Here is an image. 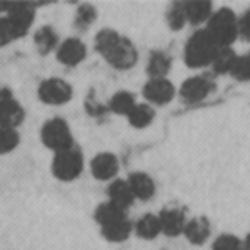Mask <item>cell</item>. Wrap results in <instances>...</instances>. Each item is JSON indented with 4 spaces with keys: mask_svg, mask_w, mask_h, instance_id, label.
Listing matches in <instances>:
<instances>
[{
    "mask_svg": "<svg viewBox=\"0 0 250 250\" xmlns=\"http://www.w3.org/2000/svg\"><path fill=\"white\" fill-rule=\"evenodd\" d=\"M95 48L108 64L119 70L130 69L138 62V51L135 44L110 28L101 29L97 34Z\"/></svg>",
    "mask_w": 250,
    "mask_h": 250,
    "instance_id": "obj_1",
    "label": "cell"
},
{
    "mask_svg": "<svg viewBox=\"0 0 250 250\" xmlns=\"http://www.w3.org/2000/svg\"><path fill=\"white\" fill-rule=\"evenodd\" d=\"M205 31L218 47H231L239 38V18L233 9L220 7L211 15Z\"/></svg>",
    "mask_w": 250,
    "mask_h": 250,
    "instance_id": "obj_2",
    "label": "cell"
},
{
    "mask_svg": "<svg viewBox=\"0 0 250 250\" xmlns=\"http://www.w3.org/2000/svg\"><path fill=\"white\" fill-rule=\"evenodd\" d=\"M218 47L214 40L209 37V34L205 31V28L195 31L185 45V62L189 67L199 69L211 66Z\"/></svg>",
    "mask_w": 250,
    "mask_h": 250,
    "instance_id": "obj_3",
    "label": "cell"
},
{
    "mask_svg": "<svg viewBox=\"0 0 250 250\" xmlns=\"http://www.w3.org/2000/svg\"><path fill=\"white\" fill-rule=\"evenodd\" d=\"M41 142L51 151L62 152L73 148V135L69 125L59 117L47 120L41 127Z\"/></svg>",
    "mask_w": 250,
    "mask_h": 250,
    "instance_id": "obj_4",
    "label": "cell"
},
{
    "mask_svg": "<svg viewBox=\"0 0 250 250\" xmlns=\"http://www.w3.org/2000/svg\"><path fill=\"white\" fill-rule=\"evenodd\" d=\"M83 170V157L75 146L62 152H56L51 161L53 176L62 182L76 180Z\"/></svg>",
    "mask_w": 250,
    "mask_h": 250,
    "instance_id": "obj_5",
    "label": "cell"
},
{
    "mask_svg": "<svg viewBox=\"0 0 250 250\" xmlns=\"http://www.w3.org/2000/svg\"><path fill=\"white\" fill-rule=\"evenodd\" d=\"M72 86L60 78L44 79L38 86V98L48 105H63L72 100Z\"/></svg>",
    "mask_w": 250,
    "mask_h": 250,
    "instance_id": "obj_6",
    "label": "cell"
},
{
    "mask_svg": "<svg viewBox=\"0 0 250 250\" xmlns=\"http://www.w3.org/2000/svg\"><path fill=\"white\" fill-rule=\"evenodd\" d=\"M9 21L15 40L22 38L31 29L35 19V6L32 3H12L4 15Z\"/></svg>",
    "mask_w": 250,
    "mask_h": 250,
    "instance_id": "obj_7",
    "label": "cell"
},
{
    "mask_svg": "<svg viewBox=\"0 0 250 250\" xmlns=\"http://www.w3.org/2000/svg\"><path fill=\"white\" fill-rule=\"evenodd\" d=\"M25 119L22 104L15 98L10 89L0 88V127L16 129Z\"/></svg>",
    "mask_w": 250,
    "mask_h": 250,
    "instance_id": "obj_8",
    "label": "cell"
},
{
    "mask_svg": "<svg viewBox=\"0 0 250 250\" xmlns=\"http://www.w3.org/2000/svg\"><path fill=\"white\" fill-rule=\"evenodd\" d=\"M215 89V83L211 78L204 75H196L188 78L180 86V98L186 104H195L204 101Z\"/></svg>",
    "mask_w": 250,
    "mask_h": 250,
    "instance_id": "obj_9",
    "label": "cell"
},
{
    "mask_svg": "<svg viewBox=\"0 0 250 250\" xmlns=\"http://www.w3.org/2000/svg\"><path fill=\"white\" fill-rule=\"evenodd\" d=\"M176 95L174 85L167 78L149 79L144 86V97L148 100L149 104L164 105L168 104Z\"/></svg>",
    "mask_w": 250,
    "mask_h": 250,
    "instance_id": "obj_10",
    "label": "cell"
},
{
    "mask_svg": "<svg viewBox=\"0 0 250 250\" xmlns=\"http://www.w3.org/2000/svg\"><path fill=\"white\" fill-rule=\"evenodd\" d=\"M161 233L167 237H177L183 234L188 218L186 212L180 208H166L158 214Z\"/></svg>",
    "mask_w": 250,
    "mask_h": 250,
    "instance_id": "obj_11",
    "label": "cell"
},
{
    "mask_svg": "<svg viewBox=\"0 0 250 250\" xmlns=\"http://www.w3.org/2000/svg\"><path fill=\"white\" fill-rule=\"evenodd\" d=\"M56 57L64 66H78L86 57V47L79 38H67L59 44Z\"/></svg>",
    "mask_w": 250,
    "mask_h": 250,
    "instance_id": "obj_12",
    "label": "cell"
},
{
    "mask_svg": "<svg viewBox=\"0 0 250 250\" xmlns=\"http://www.w3.org/2000/svg\"><path fill=\"white\" fill-rule=\"evenodd\" d=\"M91 173L97 180H113L119 173V160L111 152L97 154L91 161Z\"/></svg>",
    "mask_w": 250,
    "mask_h": 250,
    "instance_id": "obj_13",
    "label": "cell"
},
{
    "mask_svg": "<svg viewBox=\"0 0 250 250\" xmlns=\"http://www.w3.org/2000/svg\"><path fill=\"white\" fill-rule=\"evenodd\" d=\"M135 199L141 201H149L155 195V182L152 177L144 171H135L129 174V179L126 180Z\"/></svg>",
    "mask_w": 250,
    "mask_h": 250,
    "instance_id": "obj_14",
    "label": "cell"
},
{
    "mask_svg": "<svg viewBox=\"0 0 250 250\" xmlns=\"http://www.w3.org/2000/svg\"><path fill=\"white\" fill-rule=\"evenodd\" d=\"M133 231V224L129 217H123L113 223H108L101 227V234L105 240L111 243H122L130 237Z\"/></svg>",
    "mask_w": 250,
    "mask_h": 250,
    "instance_id": "obj_15",
    "label": "cell"
},
{
    "mask_svg": "<svg viewBox=\"0 0 250 250\" xmlns=\"http://www.w3.org/2000/svg\"><path fill=\"white\" fill-rule=\"evenodd\" d=\"M185 13L188 23L196 26L201 23H207L214 13V4L211 1L198 0V1H183Z\"/></svg>",
    "mask_w": 250,
    "mask_h": 250,
    "instance_id": "obj_16",
    "label": "cell"
},
{
    "mask_svg": "<svg viewBox=\"0 0 250 250\" xmlns=\"http://www.w3.org/2000/svg\"><path fill=\"white\" fill-rule=\"evenodd\" d=\"M107 195L108 202L117 205L125 211H127V208H130L135 202V196L126 180H113L107 189Z\"/></svg>",
    "mask_w": 250,
    "mask_h": 250,
    "instance_id": "obj_17",
    "label": "cell"
},
{
    "mask_svg": "<svg viewBox=\"0 0 250 250\" xmlns=\"http://www.w3.org/2000/svg\"><path fill=\"white\" fill-rule=\"evenodd\" d=\"M183 234L192 245H204L211 236V224L205 217L192 218L186 223Z\"/></svg>",
    "mask_w": 250,
    "mask_h": 250,
    "instance_id": "obj_18",
    "label": "cell"
},
{
    "mask_svg": "<svg viewBox=\"0 0 250 250\" xmlns=\"http://www.w3.org/2000/svg\"><path fill=\"white\" fill-rule=\"evenodd\" d=\"M133 231L144 240H154L161 234V224L158 215L145 214L133 226Z\"/></svg>",
    "mask_w": 250,
    "mask_h": 250,
    "instance_id": "obj_19",
    "label": "cell"
},
{
    "mask_svg": "<svg viewBox=\"0 0 250 250\" xmlns=\"http://www.w3.org/2000/svg\"><path fill=\"white\" fill-rule=\"evenodd\" d=\"M34 44L40 54H48L59 47V37L53 26L44 25L34 34Z\"/></svg>",
    "mask_w": 250,
    "mask_h": 250,
    "instance_id": "obj_20",
    "label": "cell"
},
{
    "mask_svg": "<svg viewBox=\"0 0 250 250\" xmlns=\"http://www.w3.org/2000/svg\"><path fill=\"white\" fill-rule=\"evenodd\" d=\"M171 69V57L164 53V51H152L148 64H146V72L149 75V79H158V78H166L167 73Z\"/></svg>",
    "mask_w": 250,
    "mask_h": 250,
    "instance_id": "obj_21",
    "label": "cell"
},
{
    "mask_svg": "<svg viewBox=\"0 0 250 250\" xmlns=\"http://www.w3.org/2000/svg\"><path fill=\"white\" fill-rule=\"evenodd\" d=\"M237 57L239 54L231 47H221L218 48L211 66L217 75H227V73H231Z\"/></svg>",
    "mask_w": 250,
    "mask_h": 250,
    "instance_id": "obj_22",
    "label": "cell"
},
{
    "mask_svg": "<svg viewBox=\"0 0 250 250\" xmlns=\"http://www.w3.org/2000/svg\"><path fill=\"white\" fill-rule=\"evenodd\" d=\"M126 117H127L130 126H133L136 129H145L154 122L155 111H154L152 105L145 104V103H142V104L138 103Z\"/></svg>",
    "mask_w": 250,
    "mask_h": 250,
    "instance_id": "obj_23",
    "label": "cell"
},
{
    "mask_svg": "<svg viewBox=\"0 0 250 250\" xmlns=\"http://www.w3.org/2000/svg\"><path fill=\"white\" fill-rule=\"evenodd\" d=\"M136 98L132 92L129 91H119L116 92L110 103H108V108L114 113V114H119V116H127L133 107L136 105Z\"/></svg>",
    "mask_w": 250,
    "mask_h": 250,
    "instance_id": "obj_24",
    "label": "cell"
},
{
    "mask_svg": "<svg viewBox=\"0 0 250 250\" xmlns=\"http://www.w3.org/2000/svg\"><path fill=\"white\" fill-rule=\"evenodd\" d=\"M123 217H127L126 211L119 208L117 205L111 204V202H104L101 204L97 209H95V221L100 227L108 224V223H113L116 220H120Z\"/></svg>",
    "mask_w": 250,
    "mask_h": 250,
    "instance_id": "obj_25",
    "label": "cell"
},
{
    "mask_svg": "<svg viewBox=\"0 0 250 250\" xmlns=\"http://www.w3.org/2000/svg\"><path fill=\"white\" fill-rule=\"evenodd\" d=\"M167 23L171 29L180 31L188 23L186 13H185V4L183 1H174L167 9Z\"/></svg>",
    "mask_w": 250,
    "mask_h": 250,
    "instance_id": "obj_26",
    "label": "cell"
},
{
    "mask_svg": "<svg viewBox=\"0 0 250 250\" xmlns=\"http://www.w3.org/2000/svg\"><path fill=\"white\" fill-rule=\"evenodd\" d=\"M97 19V9L92 4H81L75 13V26L79 31L88 29Z\"/></svg>",
    "mask_w": 250,
    "mask_h": 250,
    "instance_id": "obj_27",
    "label": "cell"
},
{
    "mask_svg": "<svg viewBox=\"0 0 250 250\" xmlns=\"http://www.w3.org/2000/svg\"><path fill=\"white\" fill-rule=\"evenodd\" d=\"M21 142V135L16 129L0 127V155L10 154L18 148Z\"/></svg>",
    "mask_w": 250,
    "mask_h": 250,
    "instance_id": "obj_28",
    "label": "cell"
},
{
    "mask_svg": "<svg viewBox=\"0 0 250 250\" xmlns=\"http://www.w3.org/2000/svg\"><path fill=\"white\" fill-rule=\"evenodd\" d=\"M233 78H236L237 81L242 82H249L250 81V51L242 54L237 57L236 64L230 73Z\"/></svg>",
    "mask_w": 250,
    "mask_h": 250,
    "instance_id": "obj_29",
    "label": "cell"
},
{
    "mask_svg": "<svg viewBox=\"0 0 250 250\" xmlns=\"http://www.w3.org/2000/svg\"><path fill=\"white\" fill-rule=\"evenodd\" d=\"M212 250H245L243 240L233 234H221L212 245Z\"/></svg>",
    "mask_w": 250,
    "mask_h": 250,
    "instance_id": "obj_30",
    "label": "cell"
},
{
    "mask_svg": "<svg viewBox=\"0 0 250 250\" xmlns=\"http://www.w3.org/2000/svg\"><path fill=\"white\" fill-rule=\"evenodd\" d=\"M12 41H15V37H13V32H12L7 18L3 15V16H0V47H4V45L10 44Z\"/></svg>",
    "mask_w": 250,
    "mask_h": 250,
    "instance_id": "obj_31",
    "label": "cell"
},
{
    "mask_svg": "<svg viewBox=\"0 0 250 250\" xmlns=\"http://www.w3.org/2000/svg\"><path fill=\"white\" fill-rule=\"evenodd\" d=\"M239 37L250 42V7L239 18Z\"/></svg>",
    "mask_w": 250,
    "mask_h": 250,
    "instance_id": "obj_32",
    "label": "cell"
},
{
    "mask_svg": "<svg viewBox=\"0 0 250 250\" xmlns=\"http://www.w3.org/2000/svg\"><path fill=\"white\" fill-rule=\"evenodd\" d=\"M10 4L12 3H6V1H0V16L6 15L10 9Z\"/></svg>",
    "mask_w": 250,
    "mask_h": 250,
    "instance_id": "obj_33",
    "label": "cell"
},
{
    "mask_svg": "<svg viewBox=\"0 0 250 250\" xmlns=\"http://www.w3.org/2000/svg\"><path fill=\"white\" fill-rule=\"evenodd\" d=\"M243 246H245V250H250V233L246 236V239L243 240Z\"/></svg>",
    "mask_w": 250,
    "mask_h": 250,
    "instance_id": "obj_34",
    "label": "cell"
}]
</instances>
